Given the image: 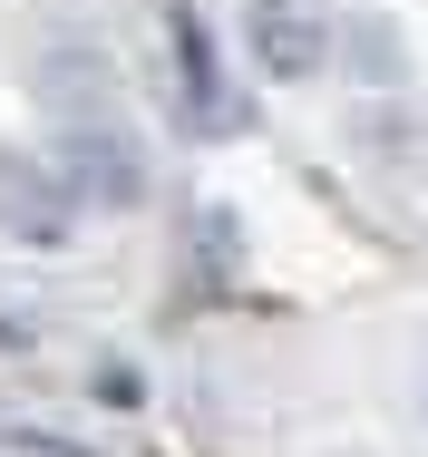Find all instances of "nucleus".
Instances as JSON below:
<instances>
[{
	"label": "nucleus",
	"mask_w": 428,
	"mask_h": 457,
	"mask_svg": "<svg viewBox=\"0 0 428 457\" xmlns=\"http://www.w3.org/2000/svg\"><path fill=\"white\" fill-rule=\"evenodd\" d=\"M0 224L20 234V244H69V224H79V195L59 166H39V156H20V146H0Z\"/></svg>",
	"instance_id": "nucleus-1"
},
{
	"label": "nucleus",
	"mask_w": 428,
	"mask_h": 457,
	"mask_svg": "<svg viewBox=\"0 0 428 457\" xmlns=\"http://www.w3.org/2000/svg\"><path fill=\"white\" fill-rule=\"evenodd\" d=\"M166 39H175V88H185V127H205V137H234L244 127V107L224 88V69H214V39H205V20L166 0Z\"/></svg>",
	"instance_id": "nucleus-2"
},
{
	"label": "nucleus",
	"mask_w": 428,
	"mask_h": 457,
	"mask_svg": "<svg viewBox=\"0 0 428 457\" xmlns=\"http://www.w3.org/2000/svg\"><path fill=\"white\" fill-rule=\"evenodd\" d=\"M254 59L273 79H312L322 59H331V10L322 0H254Z\"/></svg>",
	"instance_id": "nucleus-3"
},
{
	"label": "nucleus",
	"mask_w": 428,
	"mask_h": 457,
	"mask_svg": "<svg viewBox=\"0 0 428 457\" xmlns=\"http://www.w3.org/2000/svg\"><path fill=\"white\" fill-rule=\"evenodd\" d=\"M59 176L79 204H147V166H137V146H117L107 127H79L69 146H59Z\"/></svg>",
	"instance_id": "nucleus-4"
}]
</instances>
